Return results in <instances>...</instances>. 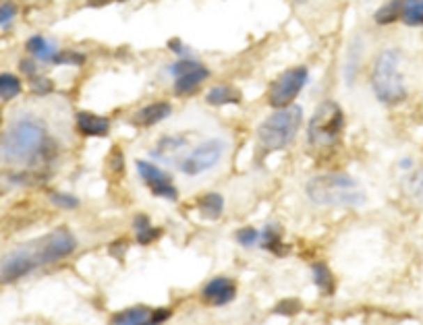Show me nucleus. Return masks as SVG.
Listing matches in <instances>:
<instances>
[{
    "instance_id": "obj_20",
    "label": "nucleus",
    "mask_w": 423,
    "mask_h": 325,
    "mask_svg": "<svg viewBox=\"0 0 423 325\" xmlns=\"http://www.w3.org/2000/svg\"><path fill=\"white\" fill-rule=\"evenodd\" d=\"M312 276H314V282L320 288V292H324V294H332L334 292V276L328 269V265L314 263L312 265Z\"/></svg>"
},
{
    "instance_id": "obj_15",
    "label": "nucleus",
    "mask_w": 423,
    "mask_h": 325,
    "mask_svg": "<svg viewBox=\"0 0 423 325\" xmlns=\"http://www.w3.org/2000/svg\"><path fill=\"white\" fill-rule=\"evenodd\" d=\"M152 317V311L148 307H131V309H125L121 313H116L110 325H146Z\"/></svg>"
},
{
    "instance_id": "obj_25",
    "label": "nucleus",
    "mask_w": 423,
    "mask_h": 325,
    "mask_svg": "<svg viewBox=\"0 0 423 325\" xmlns=\"http://www.w3.org/2000/svg\"><path fill=\"white\" fill-rule=\"evenodd\" d=\"M407 191L413 199L417 201H423V168L413 172L409 178H407Z\"/></svg>"
},
{
    "instance_id": "obj_11",
    "label": "nucleus",
    "mask_w": 423,
    "mask_h": 325,
    "mask_svg": "<svg viewBox=\"0 0 423 325\" xmlns=\"http://www.w3.org/2000/svg\"><path fill=\"white\" fill-rule=\"evenodd\" d=\"M170 112H172V106L169 102H152V104L139 108L133 114L131 122L137 127H154V125L162 122L164 118H169Z\"/></svg>"
},
{
    "instance_id": "obj_8",
    "label": "nucleus",
    "mask_w": 423,
    "mask_h": 325,
    "mask_svg": "<svg viewBox=\"0 0 423 325\" xmlns=\"http://www.w3.org/2000/svg\"><path fill=\"white\" fill-rule=\"evenodd\" d=\"M307 77H309V73L305 67H293V69L284 71L276 81L272 83L270 93H268V104L276 110L289 108L295 102V97L301 93V89L305 87Z\"/></svg>"
},
{
    "instance_id": "obj_21",
    "label": "nucleus",
    "mask_w": 423,
    "mask_h": 325,
    "mask_svg": "<svg viewBox=\"0 0 423 325\" xmlns=\"http://www.w3.org/2000/svg\"><path fill=\"white\" fill-rule=\"evenodd\" d=\"M403 2L405 0H388L384 6H380L374 15L376 23L378 25H390L394 23L397 19H401V13H403Z\"/></svg>"
},
{
    "instance_id": "obj_28",
    "label": "nucleus",
    "mask_w": 423,
    "mask_h": 325,
    "mask_svg": "<svg viewBox=\"0 0 423 325\" xmlns=\"http://www.w3.org/2000/svg\"><path fill=\"white\" fill-rule=\"evenodd\" d=\"M50 201L56 207H63V209H75V207H79V199L73 197V195H67V193H52Z\"/></svg>"
},
{
    "instance_id": "obj_18",
    "label": "nucleus",
    "mask_w": 423,
    "mask_h": 325,
    "mask_svg": "<svg viewBox=\"0 0 423 325\" xmlns=\"http://www.w3.org/2000/svg\"><path fill=\"white\" fill-rule=\"evenodd\" d=\"M133 228H135V237H137V243L139 244L154 243V241H158L160 235H162L160 228H154L152 222H150V218L144 216V214H139V216L133 220Z\"/></svg>"
},
{
    "instance_id": "obj_13",
    "label": "nucleus",
    "mask_w": 423,
    "mask_h": 325,
    "mask_svg": "<svg viewBox=\"0 0 423 325\" xmlns=\"http://www.w3.org/2000/svg\"><path fill=\"white\" fill-rule=\"evenodd\" d=\"M208 77H210V71L203 65L185 73V75H178V77H174V93L176 95H191Z\"/></svg>"
},
{
    "instance_id": "obj_22",
    "label": "nucleus",
    "mask_w": 423,
    "mask_h": 325,
    "mask_svg": "<svg viewBox=\"0 0 423 325\" xmlns=\"http://www.w3.org/2000/svg\"><path fill=\"white\" fill-rule=\"evenodd\" d=\"M401 19L409 27H422L423 25V0H405Z\"/></svg>"
},
{
    "instance_id": "obj_16",
    "label": "nucleus",
    "mask_w": 423,
    "mask_h": 325,
    "mask_svg": "<svg viewBox=\"0 0 423 325\" xmlns=\"http://www.w3.org/2000/svg\"><path fill=\"white\" fill-rule=\"evenodd\" d=\"M197 209L201 214V218L206 220H218L224 212V197L218 193H208L199 199Z\"/></svg>"
},
{
    "instance_id": "obj_2",
    "label": "nucleus",
    "mask_w": 423,
    "mask_h": 325,
    "mask_svg": "<svg viewBox=\"0 0 423 325\" xmlns=\"http://www.w3.org/2000/svg\"><path fill=\"white\" fill-rule=\"evenodd\" d=\"M52 137L48 127L33 116H23L15 120L2 137L0 156L15 166H33L44 162L52 154Z\"/></svg>"
},
{
    "instance_id": "obj_29",
    "label": "nucleus",
    "mask_w": 423,
    "mask_h": 325,
    "mask_svg": "<svg viewBox=\"0 0 423 325\" xmlns=\"http://www.w3.org/2000/svg\"><path fill=\"white\" fill-rule=\"evenodd\" d=\"M237 243L241 244V246H255V244H259V230H255L252 226L241 228L237 232Z\"/></svg>"
},
{
    "instance_id": "obj_12",
    "label": "nucleus",
    "mask_w": 423,
    "mask_h": 325,
    "mask_svg": "<svg viewBox=\"0 0 423 325\" xmlns=\"http://www.w3.org/2000/svg\"><path fill=\"white\" fill-rule=\"evenodd\" d=\"M75 125L85 137H106L110 133V120L93 112H77Z\"/></svg>"
},
{
    "instance_id": "obj_36",
    "label": "nucleus",
    "mask_w": 423,
    "mask_h": 325,
    "mask_svg": "<svg viewBox=\"0 0 423 325\" xmlns=\"http://www.w3.org/2000/svg\"><path fill=\"white\" fill-rule=\"evenodd\" d=\"M0 120H2V116H0Z\"/></svg>"
},
{
    "instance_id": "obj_5",
    "label": "nucleus",
    "mask_w": 423,
    "mask_h": 325,
    "mask_svg": "<svg viewBox=\"0 0 423 325\" xmlns=\"http://www.w3.org/2000/svg\"><path fill=\"white\" fill-rule=\"evenodd\" d=\"M371 87L382 104L394 106L407 97V85L401 73V52L384 50L378 54L371 71Z\"/></svg>"
},
{
    "instance_id": "obj_35",
    "label": "nucleus",
    "mask_w": 423,
    "mask_h": 325,
    "mask_svg": "<svg viewBox=\"0 0 423 325\" xmlns=\"http://www.w3.org/2000/svg\"><path fill=\"white\" fill-rule=\"evenodd\" d=\"M169 48L172 50V52H176V54H185V46H183L178 40H170Z\"/></svg>"
},
{
    "instance_id": "obj_32",
    "label": "nucleus",
    "mask_w": 423,
    "mask_h": 325,
    "mask_svg": "<svg viewBox=\"0 0 423 325\" xmlns=\"http://www.w3.org/2000/svg\"><path fill=\"white\" fill-rule=\"evenodd\" d=\"M31 87H33V91H36V93H50L54 85H52L50 79L36 75V77H31Z\"/></svg>"
},
{
    "instance_id": "obj_27",
    "label": "nucleus",
    "mask_w": 423,
    "mask_h": 325,
    "mask_svg": "<svg viewBox=\"0 0 423 325\" xmlns=\"http://www.w3.org/2000/svg\"><path fill=\"white\" fill-rule=\"evenodd\" d=\"M197 67H201V65L197 61H193V58H178L174 65H170V75L178 77V75H185V73H189V71H193Z\"/></svg>"
},
{
    "instance_id": "obj_14",
    "label": "nucleus",
    "mask_w": 423,
    "mask_h": 325,
    "mask_svg": "<svg viewBox=\"0 0 423 325\" xmlns=\"http://www.w3.org/2000/svg\"><path fill=\"white\" fill-rule=\"evenodd\" d=\"M206 102L210 106H226V104H239L241 91L233 85H216L208 91Z\"/></svg>"
},
{
    "instance_id": "obj_3",
    "label": "nucleus",
    "mask_w": 423,
    "mask_h": 325,
    "mask_svg": "<svg viewBox=\"0 0 423 325\" xmlns=\"http://www.w3.org/2000/svg\"><path fill=\"white\" fill-rule=\"evenodd\" d=\"M312 203L322 207H359L365 201L361 184L348 174H320L305 184Z\"/></svg>"
},
{
    "instance_id": "obj_19",
    "label": "nucleus",
    "mask_w": 423,
    "mask_h": 325,
    "mask_svg": "<svg viewBox=\"0 0 423 325\" xmlns=\"http://www.w3.org/2000/svg\"><path fill=\"white\" fill-rule=\"evenodd\" d=\"M259 244L274 253V255H284V244H282V235H280V228L274 226V224H268L261 232H259Z\"/></svg>"
},
{
    "instance_id": "obj_6",
    "label": "nucleus",
    "mask_w": 423,
    "mask_h": 325,
    "mask_svg": "<svg viewBox=\"0 0 423 325\" xmlns=\"http://www.w3.org/2000/svg\"><path fill=\"white\" fill-rule=\"evenodd\" d=\"M344 129V114L337 102H324L316 110L309 120V145L314 148H330L339 141Z\"/></svg>"
},
{
    "instance_id": "obj_7",
    "label": "nucleus",
    "mask_w": 423,
    "mask_h": 325,
    "mask_svg": "<svg viewBox=\"0 0 423 325\" xmlns=\"http://www.w3.org/2000/svg\"><path fill=\"white\" fill-rule=\"evenodd\" d=\"M224 150H226L224 139H220V137L206 139L203 143H199L191 154H187L180 160L178 170L187 176H199V174H203V172H208L220 164L222 156H224Z\"/></svg>"
},
{
    "instance_id": "obj_17",
    "label": "nucleus",
    "mask_w": 423,
    "mask_h": 325,
    "mask_svg": "<svg viewBox=\"0 0 423 325\" xmlns=\"http://www.w3.org/2000/svg\"><path fill=\"white\" fill-rule=\"evenodd\" d=\"M27 52L33 54L38 61H44V63H52V58L56 56V46L52 42H48L46 38L42 35H33L27 40Z\"/></svg>"
},
{
    "instance_id": "obj_30",
    "label": "nucleus",
    "mask_w": 423,
    "mask_h": 325,
    "mask_svg": "<svg viewBox=\"0 0 423 325\" xmlns=\"http://www.w3.org/2000/svg\"><path fill=\"white\" fill-rule=\"evenodd\" d=\"M17 17V4L13 0H0V25H8Z\"/></svg>"
},
{
    "instance_id": "obj_31",
    "label": "nucleus",
    "mask_w": 423,
    "mask_h": 325,
    "mask_svg": "<svg viewBox=\"0 0 423 325\" xmlns=\"http://www.w3.org/2000/svg\"><path fill=\"white\" fill-rule=\"evenodd\" d=\"M274 311H276L278 315L291 317V315H295V313H299V311H301V303H299V301H295V299H286V301L278 303Z\"/></svg>"
},
{
    "instance_id": "obj_33",
    "label": "nucleus",
    "mask_w": 423,
    "mask_h": 325,
    "mask_svg": "<svg viewBox=\"0 0 423 325\" xmlns=\"http://www.w3.org/2000/svg\"><path fill=\"white\" fill-rule=\"evenodd\" d=\"M170 319V309H156L154 313H152V317H150V322L156 325L164 324V322H169Z\"/></svg>"
},
{
    "instance_id": "obj_34",
    "label": "nucleus",
    "mask_w": 423,
    "mask_h": 325,
    "mask_svg": "<svg viewBox=\"0 0 423 325\" xmlns=\"http://www.w3.org/2000/svg\"><path fill=\"white\" fill-rule=\"evenodd\" d=\"M19 67H21V71H23L27 77H36V75H38L36 63H33V61H29V58H27V61H21V65H19Z\"/></svg>"
},
{
    "instance_id": "obj_24",
    "label": "nucleus",
    "mask_w": 423,
    "mask_h": 325,
    "mask_svg": "<svg viewBox=\"0 0 423 325\" xmlns=\"http://www.w3.org/2000/svg\"><path fill=\"white\" fill-rule=\"evenodd\" d=\"M54 65H73V67H82L85 63V54L82 52H75V50H59L56 56L52 58Z\"/></svg>"
},
{
    "instance_id": "obj_23",
    "label": "nucleus",
    "mask_w": 423,
    "mask_h": 325,
    "mask_svg": "<svg viewBox=\"0 0 423 325\" xmlns=\"http://www.w3.org/2000/svg\"><path fill=\"white\" fill-rule=\"evenodd\" d=\"M21 79L13 73H0V100H13L21 93Z\"/></svg>"
},
{
    "instance_id": "obj_26",
    "label": "nucleus",
    "mask_w": 423,
    "mask_h": 325,
    "mask_svg": "<svg viewBox=\"0 0 423 325\" xmlns=\"http://www.w3.org/2000/svg\"><path fill=\"white\" fill-rule=\"evenodd\" d=\"M187 141L185 139H176V137H167V139H162L160 141V145H158V150H154V156H167V154H174L176 150H180L183 145H185Z\"/></svg>"
},
{
    "instance_id": "obj_9",
    "label": "nucleus",
    "mask_w": 423,
    "mask_h": 325,
    "mask_svg": "<svg viewBox=\"0 0 423 325\" xmlns=\"http://www.w3.org/2000/svg\"><path fill=\"white\" fill-rule=\"evenodd\" d=\"M135 166H137V172H139L141 180L148 184V189L156 197H162V199H169V201H174L178 197L176 187L172 184L170 176L164 170H160L158 166H154L152 162H146V160H137Z\"/></svg>"
},
{
    "instance_id": "obj_4",
    "label": "nucleus",
    "mask_w": 423,
    "mask_h": 325,
    "mask_svg": "<svg viewBox=\"0 0 423 325\" xmlns=\"http://www.w3.org/2000/svg\"><path fill=\"white\" fill-rule=\"evenodd\" d=\"M301 122H303L301 106H289V108L276 110L257 129L259 150L263 154H270V152H278V150L289 148L293 143V139L297 137Z\"/></svg>"
},
{
    "instance_id": "obj_1",
    "label": "nucleus",
    "mask_w": 423,
    "mask_h": 325,
    "mask_svg": "<svg viewBox=\"0 0 423 325\" xmlns=\"http://www.w3.org/2000/svg\"><path fill=\"white\" fill-rule=\"evenodd\" d=\"M77 248V239L67 228H59L42 239L23 244L0 259V284H10L38 267L59 263L73 255Z\"/></svg>"
},
{
    "instance_id": "obj_10",
    "label": "nucleus",
    "mask_w": 423,
    "mask_h": 325,
    "mask_svg": "<svg viewBox=\"0 0 423 325\" xmlns=\"http://www.w3.org/2000/svg\"><path fill=\"white\" fill-rule=\"evenodd\" d=\"M235 296H237V284H235V280L224 278V276L212 278L201 288V299L208 305H214V307H224V305L233 303Z\"/></svg>"
}]
</instances>
